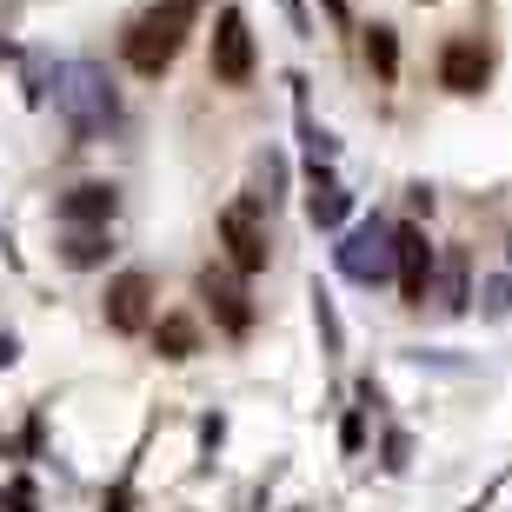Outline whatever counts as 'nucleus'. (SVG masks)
<instances>
[{
	"mask_svg": "<svg viewBox=\"0 0 512 512\" xmlns=\"http://www.w3.org/2000/svg\"><path fill=\"white\" fill-rule=\"evenodd\" d=\"M54 107H60V120L74 127V140H107V133L120 127V94L94 60H74V67L54 74Z\"/></svg>",
	"mask_w": 512,
	"mask_h": 512,
	"instance_id": "obj_1",
	"label": "nucleus"
},
{
	"mask_svg": "<svg viewBox=\"0 0 512 512\" xmlns=\"http://www.w3.org/2000/svg\"><path fill=\"white\" fill-rule=\"evenodd\" d=\"M193 20H200V0H153L147 14L127 27V67H133V74H147V80L167 74L173 54L187 47Z\"/></svg>",
	"mask_w": 512,
	"mask_h": 512,
	"instance_id": "obj_2",
	"label": "nucleus"
},
{
	"mask_svg": "<svg viewBox=\"0 0 512 512\" xmlns=\"http://www.w3.org/2000/svg\"><path fill=\"white\" fill-rule=\"evenodd\" d=\"M213 80L220 87H247L253 80V34L240 7H220V20H213Z\"/></svg>",
	"mask_w": 512,
	"mask_h": 512,
	"instance_id": "obj_3",
	"label": "nucleus"
},
{
	"mask_svg": "<svg viewBox=\"0 0 512 512\" xmlns=\"http://www.w3.org/2000/svg\"><path fill=\"white\" fill-rule=\"evenodd\" d=\"M220 240H227V260L240 266V273H260L266 266V227H260V207L253 200H233L227 213H220Z\"/></svg>",
	"mask_w": 512,
	"mask_h": 512,
	"instance_id": "obj_4",
	"label": "nucleus"
},
{
	"mask_svg": "<svg viewBox=\"0 0 512 512\" xmlns=\"http://www.w3.org/2000/svg\"><path fill=\"white\" fill-rule=\"evenodd\" d=\"M340 266L353 273V280H386L393 273V227H380V220H366V227L346 233V247H340Z\"/></svg>",
	"mask_w": 512,
	"mask_h": 512,
	"instance_id": "obj_5",
	"label": "nucleus"
},
{
	"mask_svg": "<svg viewBox=\"0 0 512 512\" xmlns=\"http://www.w3.org/2000/svg\"><path fill=\"white\" fill-rule=\"evenodd\" d=\"M393 273H399L406 306H426V293H433V247H426L419 227H393Z\"/></svg>",
	"mask_w": 512,
	"mask_h": 512,
	"instance_id": "obj_6",
	"label": "nucleus"
},
{
	"mask_svg": "<svg viewBox=\"0 0 512 512\" xmlns=\"http://www.w3.org/2000/svg\"><path fill=\"white\" fill-rule=\"evenodd\" d=\"M153 280L147 273H120L114 286H107V326H114V333H140V326L153 320Z\"/></svg>",
	"mask_w": 512,
	"mask_h": 512,
	"instance_id": "obj_7",
	"label": "nucleus"
},
{
	"mask_svg": "<svg viewBox=\"0 0 512 512\" xmlns=\"http://www.w3.org/2000/svg\"><path fill=\"white\" fill-rule=\"evenodd\" d=\"M200 300L213 306V320L227 326V333H247V326H253V306H247V293H240V286H233L227 273H213V266L200 273Z\"/></svg>",
	"mask_w": 512,
	"mask_h": 512,
	"instance_id": "obj_8",
	"label": "nucleus"
},
{
	"mask_svg": "<svg viewBox=\"0 0 512 512\" xmlns=\"http://www.w3.org/2000/svg\"><path fill=\"white\" fill-rule=\"evenodd\" d=\"M479 80H486V54H479V40H453V47L439 54V87H453V94H479Z\"/></svg>",
	"mask_w": 512,
	"mask_h": 512,
	"instance_id": "obj_9",
	"label": "nucleus"
},
{
	"mask_svg": "<svg viewBox=\"0 0 512 512\" xmlns=\"http://www.w3.org/2000/svg\"><path fill=\"white\" fill-rule=\"evenodd\" d=\"M60 220H67V227H87V220L107 227V220H114V187H74L60 200Z\"/></svg>",
	"mask_w": 512,
	"mask_h": 512,
	"instance_id": "obj_10",
	"label": "nucleus"
},
{
	"mask_svg": "<svg viewBox=\"0 0 512 512\" xmlns=\"http://www.w3.org/2000/svg\"><path fill=\"white\" fill-rule=\"evenodd\" d=\"M306 213H313V227H340L346 213H353V200H346V187L333 180V173H313V193H306Z\"/></svg>",
	"mask_w": 512,
	"mask_h": 512,
	"instance_id": "obj_11",
	"label": "nucleus"
},
{
	"mask_svg": "<svg viewBox=\"0 0 512 512\" xmlns=\"http://www.w3.org/2000/svg\"><path fill=\"white\" fill-rule=\"evenodd\" d=\"M107 253V227H67V266H100Z\"/></svg>",
	"mask_w": 512,
	"mask_h": 512,
	"instance_id": "obj_12",
	"label": "nucleus"
},
{
	"mask_svg": "<svg viewBox=\"0 0 512 512\" xmlns=\"http://www.w3.org/2000/svg\"><path fill=\"white\" fill-rule=\"evenodd\" d=\"M426 300H439L446 313H459V306H466V260H459V253H453L446 266H439V286L426 293Z\"/></svg>",
	"mask_w": 512,
	"mask_h": 512,
	"instance_id": "obj_13",
	"label": "nucleus"
},
{
	"mask_svg": "<svg viewBox=\"0 0 512 512\" xmlns=\"http://www.w3.org/2000/svg\"><path fill=\"white\" fill-rule=\"evenodd\" d=\"M366 60L380 67V80L399 74V40H393V27H373V34H366Z\"/></svg>",
	"mask_w": 512,
	"mask_h": 512,
	"instance_id": "obj_14",
	"label": "nucleus"
},
{
	"mask_svg": "<svg viewBox=\"0 0 512 512\" xmlns=\"http://www.w3.org/2000/svg\"><path fill=\"white\" fill-rule=\"evenodd\" d=\"M160 346H167V360H187L193 353V326L187 320H160Z\"/></svg>",
	"mask_w": 512,
	"mask_h": 512,
	"instance_id": "obj_15",
	"label": "nucleus"
},
{
	"mask_svg": "<svg viewBox=\"0 0 512 512\" xmlns=\"http://www.w3.org/2000/svg\"><path fill=\"white\" fill-rule=\"evenodd\" d=\"M326 20H333V27H346V20H353V7H346V0H326Z\"/></svg>",
	"mask_w": 512,
	"mask_h": 512,
	"instance_id": "obj_16",
	"label": "nucleus"
},
{
	"mask_svg": "<svg viewBox=\"0 0 512 512\" xmlns=\"http://www.w3.org/2000/svg\"><path fill=\"white\" fill-rule=\"evenodd\" d=\"M280 7H286V14H293V27H300V34H306V7H300V0H280Z\"/></svg>",
	"mask_w": 512,
	"mask_h": 512,
	"instance_id": "obj_17",
	"label": "nucleus"
}]
</instances>
